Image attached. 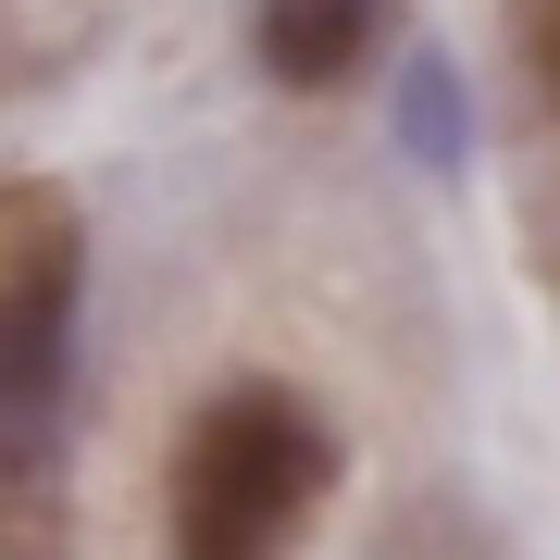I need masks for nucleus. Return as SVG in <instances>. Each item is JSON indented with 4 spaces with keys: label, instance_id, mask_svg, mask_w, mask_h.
Returning a JSON list of instances; mask_svg holds the SVG:
<instances>
[{
    "label": "nucleus",
    "instance_id": "4",
    "mask_svg": "<svg viewBox=\"0 0 560 560\" xmlns=\"http://www.w3.org/2000/svg\"><path fill=\"white\" fill-rule=\"evenodd\" d=\"M548 88H560V0H548Z\"/></svg>",
    "mask_w": 560,
    "mask_h": 560
},
{
    "label": "nucleus",
    "instance_id": "1",
    "mask_svg": "<svg viewBox=\"0 0 560 560\" xmlns=\"http://www.w3.org/2000/svg\"><path fill=\"white\" fill-rule=\"evenodd\" d=\"M324 486H337L324 411L287 399V386H224V399L187 423V448H175V511H162V536H175V560H287L300 523L324 511Z\"/></svg>",
    "mask_w": 560,
    "mask_h": 560
},
{
    "label": "nucleus",
    "instance_id": "2",
    "mask_svg": "<svg viewBox=\"0 0 560 560\" xmlns=\"http://www.w3.org/2000/svg\"><path fill=\"white\" fill-rule=\"evenodd\" d=\"M62 324H75V224H62L50 187H13V300H0V399H13V448H38V423H50Z\"/></svg>",
    "mask_w": 560,
    "mask_h": 560
},
{
    "label": "nucleus",
    "instance_id": "3",
    "mask_svg": "<svg viewBox=\"0 0 560 560\" xmlns=\"http://www.w3.org/2000/svg\"><path fill=\"white\" fill-rule=\"evenodd\" d=\"M386 38V0H261V75L275 88H337Z\"/></svg>",
    "mask_w": 560,
    "mask_h": 560
}]
</instances>
